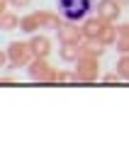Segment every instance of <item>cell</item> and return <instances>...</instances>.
I'll return each instance as SVG.
<instances>
[{
    "label": "cell",
    "instance_id": "1",
    "mask_svg": "<svg viewBox=\"0 0 129 146\" xmlns=\"http://www.w3.org/2000/svg\"><path fill=\"white\" fill-rule=\"evenodd\" d=\"M61 12H51V10H39V12H29V15L22 17V25L20 29L25 34H37L39 29H54L61 25Z\"/></svg>",
    "mask_w": 129,
    "mask_h": 146
},
{
    "label": "cell",
    "instance_id": "2",
    "mask_svg": "<svg viewBox=\"0 0 129 146\" xmlns=\"http://www.w3.org/2000/svg\"><path fill=\"white\" fill-rule=\"evenodd\" d=\"M95 5H98V0H56V10L61 12L63 20H71V22L88 20Z\"/></svg>",
    "mask_w": 129,
    "mask_h": 146
},
{
    "label": "cell",
    "instance_id": "3",
    "mask_svg": "<svg viewBox=\"0 0 129 146\" xmlns=\"http://www.w3.org/2000/svg\"><path fill=\"white\" fill-rule=\"evenodd\" d=\"M27 76L34 83H56L59 80V68L49 63V58H34L27 66Z\"/></svg>",
    "mask_w": 129,
    "mask_h": 146
},
{
    "label": "cell",
    "instance_id": "4",
    "mask_svg": "<svg viewBox=\"0 0 129 146\" xmlns=\"http://www.w3.org/2000/svg\"><path fill=\"white\" fill-rule=\"evenodd\" d=\"M73 66H76L73 71H76V76H78V83H95V80L102 78V76H100V58L98 56H85V54H83Z\"/></svg>",
    "mask_w": 129,
    "mask_h": 146
},
{
    "label": "cell",
    "instance_id": "5",
    "mask_svg": "<svg viewBox=\"0 0 129 146\" xmlns=\"http://www.w3.org/2000/svg\"><path fill=\"white\" fill-rule=\"evenodd\" d=\"M7 56H10V61L15 63L17 68H27L32 61H34V51H32L29 46V39L27 42H20V39H15V42L7 44Z\"/></svg>",
    "mask_w": 129,
    "mask_h": 146
},
{
    "label": "cell",
    "instance_id": "6",
    "mask_svg": "<svg viewBox=\"0 0 129 146\" xmlns=\"http://www.w3.org/2000/svg\"><path fill=\"white\" fill-rule=\"evenodd\" d=\"M56 39H59V44H83L85 34H83V27L78 22L61 20V25L56 27Z\"/></svg>",
    "mask_w": 129,
    "mask_h": 146
},
{
    "label": "cell",
    "instance_id": "7",
    "mask_svg": "<svg viewBox=\"0 0 129 146\" xmlns=\"http://www.w3.org/2000/svg\"><path fill=\"white\" fill-rule=\"evenodd\" d=\"M122 3L119 0H98V5H95V15L98 17H102L105 22H114L117 25L119 22V17H122Z\"/></svg>",
    "mask_w": 129,
    "mask_h": 146
},
{
    "label": "cell",
    "instance_id": "8",
    "mask_svg": "<svg viewBox=\"0 0 129 146\" xmlns=\"http://www.w3.org/2000/svg\"><path fill=\"white\" fill-rule=\"evenodd\" d=\"M29 46L34 51V58H49L51 56V39H49L44 32H37V34L29 36Z\"/></svg>",
    "mask_w": 129,
    "mask_h": 146
},
{
    "label": "cell",
    "instance_id": "9",
    "mask_svg": "<svg viewBox=\"0 0 129 146\" xmlns=\"http://www.w3.org/2000/svg\"><path fill=\"white\" fill-rule=\"evenodd\" d=\"M80 27H83L85 39H100V34H102V29L107 27V22H105L102 17H98V15H90L88 20L80 22Z\"/></svg>",
    "mask_w": 129,
    "mask_h": 146
},
{
    "label": "cell",
    "instance_id": "10",
    "mask_svg": "<svg viewBox=\"0 0 129 146\" xmlns=\"http://www.w3.org/2000/svg\"><path fill=\"white\" fill-rule=\"evenodd\" d=\"M80 56H83L80 44H59V58L63 63H76Z\"/></svg>",
    "mask_w": 129,
    "mask_h": 146
},
{
    "label": "cell",
    "instance_id": "11",
    "mask_svg": "<svg viewBox=\"0 0 129 146\" xmlns=\"http://www.w3.org/2000/svg\"><path fill=\"white\" fill-rule=\"evenodd\" d=\"M80 51L85 54V56H102L105 51H107V46H105L100 39H83V44H80Z\"/></svg>",
    "mask_w": 129,
    "mask_h": 146
},
{
    "label": "cell",
    "instance_id": "12",
    "mask_svg": "<svg viewBox=\"0 0 129 146\" xmlns=\"http://www.w3.org/2000/svg\"><path fill=\"white\" fill-rule=\"evenodd\" d=\"M20 25H22V17H17L12 10L0 15V29L3 32H15V29H20Z\"/></svg>",
    "mask_w": 129,
    "mask_h": 146
},
{
    "label": "cell",
    "instance_id": "13",
    "mask_svg": "<svg viewBox=\"0 0 129 146\" xmlns=\"http://www.w3.org/2000/svg\"><path fill=\"white\" fill-rule=\"evenodd\" d=\"M114 71H117L124 80H129V54H122V56L117 58V63H114Z\"/></svg>",
    "mask_w": 129,
    "mask_h": 146
},
{
    "label": "cell",
    "instance_id": "14",
    "mask_svg": "<svg viewBox=\"0 0 129 146\" xmlns=\"http://www.w3.org/2000/svg\"><path fill=\"white\" fill-rule=\"evenodd\" d=\"M56 83H78L76 71H66V68H59V80Z\"/></svg>",
    "mask_w": 129,
    "mask_h": 146
},
{
    "label": "cell",
    "instance_id": "15",
    "mask_svg": "<svg viewBox=\"0 0 129 146\" xmlns=\"http://www.w3.org/2000/svg\"><path fill=\"white\" fill-rule=\"evenodd\" d=\"M100 80H102V83H119V80H124V78L119 76L117 71H112V73H105V76H102Z\"/></svg>",
    "mask_w": 129,
    "mask_h": 146
},
{
    "label": "cell",
    "instance_id": "16",
    "mask_svg": "<svg viewBox=\"0 0 129 146\" xmlns=\"http://www.w3.org/2000/svg\"><path fill=\"white\" fill-rule=\"evenodd\" d=\"M114 49H117L119 54H129V39H122V36H119L117 44H114Z\"/></svg>",
    "mask_w": 129,
    "mask_h": 146
},
{
    "label": "cell",
    "instance_id": "17",
    "mask_svg": "<svg viewBox=\"0 0 129 146\" xmlns=\"http://www.w3.org/2000/svg\"><path fill=\"white\" fill-rule=\"evenodd\" d=\"M10 5L15 7V10H27V7L32 5V0H10Z\"/></svg>",
    "mask_w": 129,
    "mask_h": 146
},
{
    "label": "cell",
    "instance_id": "18",
    "mask_svg": "<svg viewBox=\"0 0 129 146\" xmlns=\"http://www.w3.org/2000/svg\"><path fill=\"white\" fill-rule=\"evenodd\" d=\"M117 29L122 39H129V22H117Z\"/></svg>",
    "mask_w": 129,
    "mask_h": 146
},
{
    "label": "cell",
    "instance_id": "19",
    "mask_svg": "<svg viewBox=\"0 0 129 146\" xmlns=\"http://www.w3.org/2000/svg\"><path fill=\"white\" fill-rule=\"evenodd\" d=\"M119 3H122V5H124V7H129V0H119Z\"/></svg>",
    "mask_w": 129,
    "mask_h": 146
}]
</instances>
